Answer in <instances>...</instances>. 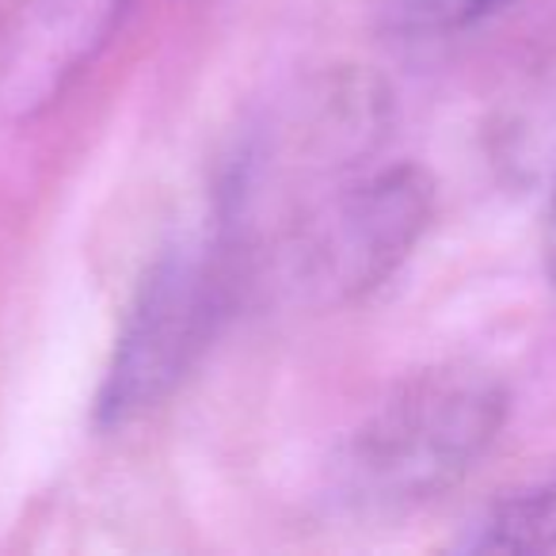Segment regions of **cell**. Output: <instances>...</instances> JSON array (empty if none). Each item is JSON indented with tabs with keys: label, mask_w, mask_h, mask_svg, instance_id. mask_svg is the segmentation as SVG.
Returning <instances> with one entry per match:
<instances>
[{
	"label": "cell",
	"mask_w": 556,
	"mask_h": 556,
	"mask_svg": "<svg viewBox=\"0 0 556 556\" xmlns=\"http://www.w3.org/2000/svg\"><path fill=\"white\" fill-rule=\"evenodd\" d=\"M507 408L503 381L480 366L412 374L343 446V500L366 515H404L442 500L495 446Z\"/></svg>",
	"instance_id": "6da1fadb"
},
{
	"label": "cell",
	"mask_w": 556,
	"mask_h": 556,
	"mask_svg": "<svg viewBox=\"0 0 556 556\" xmlns=\"http://www.w3.org/2000/svg\"><path fill=\"white\" fill-rule=\"evenodd\" d=\"M541 255H545L548 282L556 287V202H548V222H545V240H541Z\"/></svg>",
	"instance_id": "ba28073f"
},
{
	"label": "cell",
	"mask_w": 556,
	"mask_h": 556,
	"mask_svg": "<svg viewBox=\"0 0 556 556\" xmlns=\"http://www.w3.org/2000/svg\"><path fill=\"white\" fill-rule=\"evenodd\" d=\"M134 0H9L0 16V123L47 115L100 62Z\"/></svg>",
	"instance_id": "277c9868"
},
{
	"label": "cell",
	"mask_w": 556,
	"mask_h": 556,
	"mask_svg": "<svg viewBox=\"0 0 556 556\" xmlns=\"http://www.w3.org/2000/svg\"><path fill=\"white\" fill-rule=\"evenodd\" d=\"M510 0H386L389 16L419 35H450L507 9Z\"/></svg>",
	"instance_id": "52a82bcc"
},
{
	"label": "cell",
	"mask_w": 556,
	"mask_h": 556,
	"mask_svg": "<svg viewBox=\"0 0 556 556\" xmlns=\"http://www.w3.org/2000/svg\"><path fill=\"white\" fill-rule=\"evenodd\" d=\"M431 217L434 184L416 164L336 179L290 222L282 240L287 282L320 305L363 298L408 260Z\"/></svg>",
	"instance_id": "3957f363"
},
{
	"label": "cell",
	"mask_w": 556,
	"mask_h": 556,
	"mask_svg": "<svg viewBox=\"0 0 556 556\" xmlns=\"http://www.w3.org/2000/svg\"><path fill=\"white\" fill-rule=\"evenodd\" d=\"M252 248L217 206L176 237L134 290L100 386V419L123 427L161 408L206 355Z\"/></svg>",
	"instance_id": "7a4b0ae2"
},
{
	"label": "cell",
	"mask_w": 556,
	"mask_h": 556,
	"mask_svg": "<svg viewBox=\"0 0 556 556\" xmlns=\"http://www.w3.org/2000/svg\"><path fill=\"white\" fill-rule=\"evenodd\" d=\"M500 153L510 176L556 202V58L541 65L510 100L500 123Z\"/></svg>",
	"instance_id": "5b68a950"
},
{
	"label": "cell",
	"mask_w": 556,
	"mask_h": 556,
	"mask_svg": "<svg viewBox=\"0 0 556 556\" xmlns=\"http://www.w3.org/2000/svg\"><path fill=\"white\" fill-rule=\"evenodd\" d=\"M469 553H548L556 548V477L488 507L465 533Z\"/></svg>",
	"instance_id": "8992f818"
}]
</instances>
